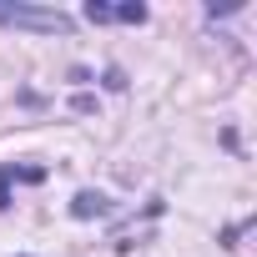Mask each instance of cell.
I'll return each instance as SVG.
<instances>
[{"mask_svg":"<svg viewBox=\"0 0 257 257\" xmlns=\"http://www.w3.org/2000/svg\"><path fill=\"white\" fill-rule=\"evenodd\" d=\"M0 26L41 31V36H66V31H71V16H61V11H41V6H16V0H0Z\"/></svg>","mask_w":257,"mask_h":257,"instance_id":"6da1fadb","label":"cell"},{"mask_svg":"<svg viewBox=\"0 0 257 257\" xmlns=\"http://www.w3.org/2000/svg\"><path fill=\"white\" fill-rule=\"evenodd\" d=\"M86 21H126V26H142L147 21V6H137V0H132V6H101V0H91V6H86Z\"/></svg>","mask_w":257,"mask_h":257,"instance_id":"7a4b0ae2","label":"cell"},{"mask_svg":"<svg viewBox=\"0 0 257 257\" xmlns=\"http://www.w3.org/2000/svg\"><path fill=\"white\" fill-rule=\"evenodd\" d=\"M71 212H76V217H101V212H106V197H96V192H81V197L71 202Z\"/></svg>","mask_w":257,"mask_h":257,"instance_id":"3957f363","label":"cell"},{"mask_svg":"<svg viewBox=\"0 0 257 257\" xmlns=\"http://www.w3.org/2000/svg\"><path fill=\"white\" fill-rule=\"evenodd\" d=\"M16 177H26V172H16V167L0 172V207H6V192H11V182H16Z\"/></svg>","mask_w":257,"mask_h":257,"instance_id":"277c9868","label":"cell"}]
</instances>
